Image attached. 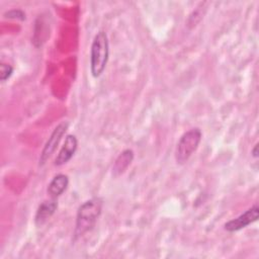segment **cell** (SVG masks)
Instances as JSON below:
<instances>
[{"mask_svg": "<svg viewBox=\"0 0 259 259\" xmlns=\"http://www.w3.org/2000/svg\"><path fill=\"white\" fill-rule=\"evenodd\" d=\"M68 127H69L68 121H62L55 127V130L51 134L49 140L47 141L41 151V154L39 157V165H44L47 162V160L54 154V152L56 151L61 139L65 135Z\"/></svg>", "mask_w": 259, "mask_h": 259, "instance_id": "obj_4", "label": "cell"}, {"mask_svg": "<svg viewBox=\"0 0 259 259\" xmlns=\"http://www.w3.org/2000/svg\"><path fill=\"white\" fill-rule=\"evenodd\" d=\"M252 154H253V157H255V158L258 157V145H256L254 147V149L252 150Z\"/></svg>", "mask_w": 259, "mask_h": 259, "instance_id": "obj_12", "label": "cell"}, {"mask_svg": "<svg viewBox=\"0 0 259 259\" xmlns=\"http://www.w3.org/2000/svg\"><path fill=\"white\" fill-rule=\"evenodd\" d=\"M133 158H134V152L130 149H126L122 153H120V155L115 160V163L113 166L114 175L117 176L121 174L127 168V166L132 163Z\"/></svg>", "mask_w": 259, "mask_h": 259, "instance_id": "obj_9", "label": "cell"}, {"mask_svg": "<svg viewBox=\"0 0 259 259\" xmlns=\"http://www.w3.org/2000/svg\"><path fill=\"white\" fill-rule=\"evenodd\" d=\"M18 14L19 15H24V13L22 12V11H20V10H12V11H9V12H7L5 15H7L6 17H13V18H15V17H18Z\"/></svg>", "mask_w": 259, "mask_h": 259, "instance_id": "obj_11", "label": "cell"}, {"mask_svg": "<svg viewBox=\"0 0 259 259\" xmlns=\"http://www.w3.org/2000/svg\"><path fill=\"white\" fill-rule=\"evenodd\" d=\"M78 146V141L77 138L74 135H68L66 137L65 143L62 146L56 160H55V165L56 166H62L69 162L71 158L74 156Z\"/></svg>", "mask_w": 259, "mask_h": 259, "instance_id": "obj_6", "label": "cell"}, {"mask_svg": "<svg viewBox=\"0 0 259 259\" xmlns=\"http://www.w3.org/2000/svg\"><path fill=\"white\" fill-rule=\"evenodd\" d=\"M102 209V200L93 197L83 202L77 211L75 237H80L90 231L97 222Z\"/></svg>", "mask_w": 259, "mask_h": 259, "instance_id": "obj_1", "label": "cell"}, {"mask_svg": "<svg viewBox=\"0 0 259 259\" xmlns=\"http://www.w3.org/2000/svg\"><path fill=\"white\" fill-rule=\"evenodd\" d=\"M68 184H69L68 176L66 174H58L50 182L48 189H47L48 194L52 198L56 199L61 194H63V192L67 189Z\"/></svg>", "mask_w": 259, "mask_h": 259, "instance_id": "obj_8", "label": "cell"}, {"mask_svg": "<svg viewBox=\"0 0 259 259\" xmlns=\"http://www.w3.org/2000/svg\"><path fill=\"white\" fill-rule=\"evenodd\" d=\"M12 72H13V68L10 65L2 63L1 66H0V79H1V81L7 80L12 75Z\"/></svg>", "mask_w": 259, "mask_h": 259, "instance_id": "obj_10", "label": "cell"}, {"mask_svg": "<svg viewBox=\"0 0 259 259\" xmlns=\"http://www.w3.org/2000/svg\"><path fill=\"white\" fill-rule=\"evenodd\" d=\"M259 217V207L258 205H253L251 208L247 209L244 213L240 214L238 218L229 221L225 224V230L228 232H237L240 231L252 223L256 222Z\"/></svg>", "mask_w": 259, "mask_h": 259, "instance_id": "obj_5", "label": "cell"}, {"mask_svg": "<svg viewBox=\"0 0 259 259\" xmlns=\"http://www.w3.org/2000/svg\"><path fill=\"white\" fill-rule=\"evenodd\" d=\"M57 207L58 203L54 198L41 202L35 213V224L37 226H41L42 224H45L55 213Z\"/></svg>", "mask_w": 259, "mask_h": 259, "instance_id": "obj_7", "label": "cell"}, {"mask_svg": "<svg viewBox=\"0 0 259 259\" xmlns=\"http://www.w3.org/2000/svg\"><path fill=\"white\" fill-rule=\"evenodd\" d=\"M109 57V44L104 31H98L90 50V71L94 78L99 77L105 70Z\"/></svg>", "mask_w": 259, "mask_h": 259, "instance_id": "obj_2", "label": "cell"}, {"mask_svg": "<svg viewBox=\"0 0 259 259\" xmlns=\"http://www.w3.org/2000/svg\"><path fill=\"white\" fill-rule=\"evenodd\" d=\"M201 136V131L198 127L191 128L181 136L175 150V160L178 164H184L187 162L190 156L198 148Z\"/></svg>", "mask_w": 259, "mask_h": 259, "instance_id": "obj_3", "label": "cell"}]
</instances>
